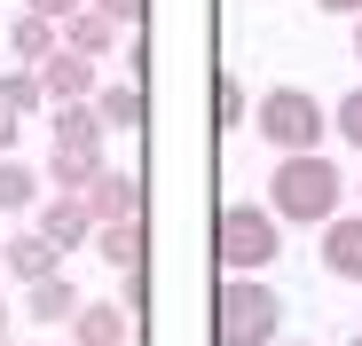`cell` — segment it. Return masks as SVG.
<instances>
[{
  "instance_id": "12",
  "label": "cell",
  "mask_w": 362,
  "mask_h": 346,
  "mask_svg": "<svg viewBox=\"0 0 362 346\" xmlns=\"http://www.w3.org/2000/svg\"><path fill=\"white\" fill-rule=\"evenodd\" d=\"M103 165H110L103 150H47V173H40V181H47L55 197H87V181H95Z\"/></svg>"
},
{
  "instance_id": "4",
  "label": "cell",
  "mask_w": 362,
  "mask_h": 346,
  "mask_svg": "<svg viewBox=\"0 0 362 346\" xmlns=\"http://www.w3.org/2000/svg\"><path fill=\"white\" fill-rule=\"evenodd\" d=\"M284 244V220L268 205H221V228H213V260L221 275H260Z\"/></svg>"
},
{
  "instance_id": "17",
  "label": "cell",
  "mask_w": 362,
  "mask_h": 346,
  "mask_svg": "<svg viewBox=\"0 0 362 346\" xmlns=\"http://www.w3.org/2000/svg\"><path fill=\"white\" fill-rule=\"evenodd\" d=\"M40 197H47V181L32 165H16V157H0V220H16V213H40Z\"/></svg>"
},
{
  "instance_id": "22",
  "label": "cell",
  "mask_w": 362,
  "mask_h": 346,
  "mask_svg": "<svg viewBox=\"0 0 362 346\" xmlns=\"http://www.w3.org/2000/svg\"><path fill=\"white\" fill-rule=\"evenodd\" d=\"M79 8H87V0H24V16H47L55 32H64V24H71Z\"/></svg>"
},
{
  "instance_id": "5",
  "label": "cell",
  "mask_w": 362,
  "mask_h": 346,
  "mask_svg": "<svg viewBox=\"0 0 362 346\" xmlns=\"http://www.w3.org/2000/svg\"><path fill=\"white\" fill-rule=\"evenodd\" d=\"M87 213H95V228L142 220V173H127V165H103L95 181H87Z\"/></svg>"
},
{
  "instance_id": "16",
  "label": "cell",
  "mask_w": 362,
  "mask_h": 346,
  "mask_svg": "<svg viewBox=\"0 0 362 346\" xmlns=\"http://www.w3.org/2000/svg\"><path fill=\"white\" fill-rule=\"evenodd\" d=\"M142 244H150V237H142V220L95 228V260H103V268H118V275H134V268H142Z\"/></svg>"
},
{
  "instance_id": "1",
  "label": "cell",
  "mask_w": 362,
  "mask_h": 346,
  "mask_svg": "<svg viewBox=\"0 0 362 346\" xmlns=\"http://www.w3.org/2000/svg\"><path fill=\"white\" fill-rule=\"evenodd\" d=\"M268 213L284 220V228H323L346 213V173L323 157V150H299V157H276V173H268Z\"/></svg>"
},
{
  "instance_id": "27",
  "label": "cell",
  "mask_w": 362,
  "mask_h": 346,
  "mask_svg": "<svg viewBox=\"0 0 362 346\" xmlns=\"http://www.w3.org/2000/svg\"><path fill=\"white\" fill-rule=\"evenodd\" d=\"M284 346H308V338H284Z\"/></svg>"
},
{
  "instance_id": "20",
  "label": "cell",
  "mask_w": 362,
  "mask_h": 346,
  "mask_svg": "<svg viewBox=\"0 0 362 346\" xmlns=\"http://www.w3.org/2000/svg\"><path fill=\"white\" fill-rule=\"evenodd\" d=\"M331 134H339L346 150H362V87H346V95L331 102Z\"/></svg>"
},
{
  "instance_id": "3",
  "label": "cell",
  "mask_w": 362,
  "mask_h": 346,
  "mask_svg": "<svg viewBox=\"0 0 362 346\" xmlns=\"http://www.w3.org/2000/svg\"><path fill=\"white\" fill-rule=\"evenodd\" d=\"M252 134H260V142H276L284 157L323 150V134H331V102H315L308 87H268V95L252 102Z\"/></svg>"
},
{
  "instance_id": "9",
  "label": "cell",
  "mask_w": 362,
  "mask_h": 346,
  "mask_svg": "<svg viewBox=\"0 0 362 346\" xmlns=\"http://www.w3.org/2000/svg\"><path fill=\"white\" fill-rule=\"evenodd\" d=\"M64 330H71V346H127L134 338V315L118 307V299H87Z\"/></svg>"
},
{
  "instance_id": "13",
  "label": "cell",
  "mask_w": 362,
  "mask_h": 346,
  "mask_svg": "<svg viewBox=\"0 0 362 346\" xmlns=\"http://www.w3.org/2000/svg\"><path fill=\"white\" fill-rule=\"evenodd\" d=\"M87 299H79V283L71 275H47V283H24V315L32 323H71Z\"/></svg>"
},
{
  "instance_id": "2",
  "label": "cell",
  "mask_w": 362,
  "mask_h": 346,
  "mask_svg": "<svg viewBox=\"0 0 362 346\" xmlns=\"http://www.w3.org/2000/svg\"><path fill=\"white\" fill-rule=\"evenodd\" d=\"M213 346H284V299L268 292L260 275H221Z\"/></svg>"
},
{
  "instance_id": "26",
  "label": "cell",
  "mask_w": 362,
  "mask_h": 346,
  "mask_svg": "<svg viewBox=\"0 0 362 346\" xmlns=\"http://www.w3.org/2000/svg\"><path fill=\"white\" fill-rule=\"evenodd\" d=\"M354 64H362V16H354Z\"/></svg>"
},
{
  "instance_id": "21",
  "label": "cell",
  "mask_w": 362,
  "mask_h": 346,
  "mask_svg": "<svg viewBox=\"0 0 362 346\" xmlns=\"http://www.w3.org/2000/svg\"><path fill=\"white\" fill-rule=\"evenodd\" d=\"M87 8H95L103 24H118V32H142V16H150V0H87Z\"/></svg>"
},
{
  "instance_id": "24",
  "label": "cell",
  "mask_w": 362,
  "mask_h": 346,
  "mask_svg": "<svg viewBox=\"0 0 362 346\" xmlns=\"http://www.w3.org/2000/svg\"><path fill=\"white\" fill-rule=\"evenodd\" d=\"M323 16H362V0H315Z\"/></svg>"
},
{
  "instance_id": "29",
  "label": "cell",
  "mask_w": 362,
  "mask_h": 346,
  "mask_svg": "<svg viewBox=\"0 0 362 346\" xmlns=\"http://www.w3.org/2000/svg\"><path fill=\"white\" fill-rule=\"evenodd\" d=\"M354 197H362V181H354Z\"/></svg>"
},
{
  "instance_id": "25",
  "label": "cell",
  "mask_w": 362,
  "mask_h": 346,
  "mask_svg": "<svg viewBox=\"0 0 362 346\" xmlns=\"http://www.w3.org/2000/svg\"><path fill=\"white\" fill-rule=\"evenodd\" d=\"M8 323H16V315H8V299H0V346H8Z\"/></svg>"
},
{
  "instance_id": "10",
  "label": "cell",
  "mask_w": 362,
  "mask_h": 346,
  "mask_svg": "<svg viewBox=\"0 0 362 346\" xmlns=\"http://www.w3.org/2000/svg\"><path fill=\"white\" fill-rule=\"evenodd\" d=\"M95 119H103V134H142V119H150L142 79H103L95 87Z\"/></svg>"
},
{
  "instance_id": "18",
  "label": "cell",
  "mask_w": 362,
  "mask_h": 346,
  "mask_svg": "<svg viewBox=\"0 0 362 346\" xmlns=\"http://www.w3.org/2000/svg\"><path fill=\"white\" fill-rule=\"evenodd\" d=\"M8 47L24 55L32 71H40V64H47V55L64 47V40H55V24H47V16H16V24H8Z\"/></svg>"
},
{
  "instance_id": "11",
  "label": "cell",
  "mask_w": 362,
  "mask_h": 346,
  "mask_svg": "<svg viewBox=\"0 0 362 346\" xmlns=\"http://www.w3.org/2000/svg\"><path fill=\"white\" fill-rule=\"evenodd\" d=\"M323 268H331L339 283H362V213H339V220L323 228Z\"/></svg>"
},
{
  "instance_id": "6",
  "label": "cell",
  "mask_w": 362,
  "mask_h": 346,
  "mask_svg": "<svg viewBox=\"0 0 362 346\" xmlns=\"http://www.w3.org/2000/svg\"><path fill=\"white\" fill-rule=\"evenodd\" d=\"M32 228L55 244V252H79V244H95V213H87V197H40V213H32Z\"/></svg>"
},
{
  "instance_id": "14",
  "label": "cell",
  "mask_w": 362,
  "mask_h": 346,
  "mask_svg": "<svg viewBox=\"0 0 362 346\" xmlns=\"http://www.w3.org/2000/svg\"><path fill=\"white\" fill-rule=\"evenodd\" d=\"M47 134H55V150H103L95 102H55V110H47Z\"/></svg>"
},
{
  "instance_id": "30",
  "label": "cell",
  "mask_w": 362,
  "mask_h": 346,
  "mask_svg": "<svg viewBox=\"0 0 362 346\" xmlns=\"http://www.w3.org/2000/svg\"><path fill=\"white\" fill-rule=\"evenodd\" d=\"M8 346H16V338H8Z\"/></svg>"
},
{
  "instance_id": "15",
  "label": "cell",
  "mask_w": 362,
  "mask_h": 346,
  "mask_svg": "<svg viewBox=\"0 0 362 346\" xmlns=\"http://www.w3.org/2000/svg\"><path fill=\"white\" fill-rule=\"evenodd\" d=\"M55 40H64L71 55H87V64H103V55H118V24H103L95 8H79L64 32H55Z\"/></svg>"
},
{
  "instance_id": "23",
  "label": "cell",
  "mask_w": 362,
  "mask_h": 346,
  "mask_svg": "<svg viewBox=\"0 0 362 346\" xmlns=\"http://www.w3.org/2000/svg\"><path fill=\"white\" fill-rule=\"evenodd\" d=\"M16 134H24V119H16V110H8V102H0V157H8V150H16Z\"/></svg>"
},
{
  "instance_id": "19",
  "label": "cell",
  "mask_w": 362,
  "mask_h": 346,
  "mask_svg": "<svg viewBox=\"0 0 362 346\" xmlns=\"http://www.w3.org/2000/svg\"><path fill=\"white\" fill-rule=\"evenodd\" d=\"M0 102L16 119H47V95H40V71H0Z\"/></svg>"
},
{
  "instance_id": "8",
  "label": "cell",
  "mask_w": 362,
  "mask_h": 346,
  "mask_svg": "<svg viewBox=\"0 0 362 346\" xmlns=\"http://www.w3.org/2000/svg\"><path fill=\"white\" fill-rule=\"evenodd\" d=\"M0 268L16 283H47V275H64V252H55L40 228H16V237H0Z\"/></svg>"
},
{
  "instance_id": "28",
  "label": "cell",
  "mask_w": 362,
  "mask_h": 346,
  "mask_svg": "<svg viewBox=\"0 0 362 346\" xmlns=\"http://www.w3.org/2000/svg\"><path fill=\"white\" fill-rule=\"evenodd\" d=\"M346 346H362V330H354V338H346Z\"/></svg>"
},
{
  "instance_id": "7",
  "label": "cell",
  "mask_w": 362,
  "mask_h": 346,
  "mask_svg": "<svg viewBox=\"0 0 362 346\" xmlns=\"http://www.w3.org/2000/svg\"><path fill=\"white\" fill-rule=\"evenodd\" d=\"M95 87H103V64H87V55H71V47H55L47 64H40L47 110H55V102H95Z\"/></svg>"
}]
</instances>
